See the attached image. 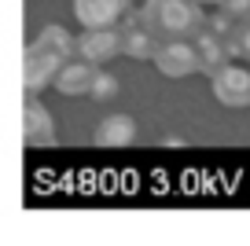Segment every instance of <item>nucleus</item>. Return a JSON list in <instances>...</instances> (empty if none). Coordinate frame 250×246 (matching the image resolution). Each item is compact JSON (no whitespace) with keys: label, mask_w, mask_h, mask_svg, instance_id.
<instances>
[{"label":"nucleus","mask_w":250,"mask_h":246,"mask_svg":"<svg viewBox=\"0 0 250 246\" xmlns=\"http://www.w3.org/2000/svg\"><path fill=\"white\" fill-rule=\"evenodd\" d=\"M70 55H74V37L62 30V26L48 22L44 30L33 37V44L26 48V55H22V85H26V92H41V88L62 70V62H70Z\"/></svg>","instance_id":"1"},{"label":"nucleus","mask_w":250,"mask_h":246,"mask_svg":"<svg viewBox=\"0 0 250 246\" xmlns=\"http://www.w3.org/2000/svg\"><path fill=\"white\" fill-rule=\"evenodd\" d=\"M140 15L155 33H166L169 41L199 37L206 30V22H210L203 15V4H195V0H147Z\"/></svg>","instance_id":"2"},{"label":"nucleus","mask_w":250,"mask_h":246,"mask_svg":"<svg viewBox=\"0 0 250 246\" xmlns=\"http://www.w3.org/2000/svg\"><path fill=\"white\" fill-rule=\"evenodd\" d=\"M210 77H213V96H217L221 107H228V110L250 107V70L247 66L225 62V66L213 70Z\"/></svg>","instance_id":"3"},{"label":"nucleus","mask_w":250,"mask_h":246,"mask_svg":"<svg viewBox=\"0 0 250 246\" xmlns=\"http://www.w3.org/2000/svg\"><path fill=\"white\" fill-rule=\"evenodd\" d=\"M155 66L162 70L166 77H173V81H177V77H188V74H195V70H199V48L188 44L184 37L169 41V44H158Z\"/></svg>","instance_id":"4"},{"label":"nucleus","mask_w":250,"mask_h":246,"mask_svg":"<svg viewBox=\"0 0 250 246\" xmlns=\"http://www.w3.org/2000/svg\"><path fill=\"white\" fill-rule=\"evenodd\" d=\"M74 52H78L85 62L100 66V62L122 55V33H118L114 26H107V30H85L78 41H74Z\"/></svg>","instance_id":"5"},{"label":"nucleus","mask_w":250,"mask_h":246,"mask_svg":"<svg viewBox=\"0 0 250 246\" xmlns=\"http://www.w3.org/2000/svg\"><path fill=\"white\" fill-rule=\"evenodd\" d=\"M22 136L30 147H48L55 144V118L48 114V107L37 100V92L26 96V107H22Z\"/></svg>","instance_id":"6"},{"label":"nucleus","mask_w":250,"mask_h":246,"mask_svg":"<svg viewBox=\"0 0 250 246\" xmlns=\"http://www.w3.org/2000/svg\"><path fill=\"white\" fill-rule=\"evenodd\" d=\"M129 0H74V19L85 30H107L125 15Z\"/></svg>","instance_id":"7"},{"label":"nucleus","mask_w":250,"mask_h":246,"mask_svg":"<svg viewBox=\"0 0 250 246\" xmlns=\"http://www.w3.org/2000/svg\"><path fill=\"white\" fill-rule=\"evenodd\" d=\"M92 77H96V66L85 62V59H78V62H62V70L52 77V85H55V92H62V96H85L88 88H92Z\"/></svg>","instance_id":"8"},{"label":"nucleus","mask_w":250,"mask_h":246,"mask_svg":"<svg viewBox=\"0 0 250 246\" xmlns=\"http://www.w3.org/2000/svg\"><path fill=\"white\" fill-rule=\"evenodd\" d=\"M136 140V122L129 114H107L96 125V144L100 147H129Z\"/></svg>","instance_id":"9"},{"label":"nucleus","mask_w":250,"mask_h":246,"mask_svg":"<svg viewBox=\"0 0 250 246\" xmlns=\"http://www.w3.org/2000/svg\"><path fill=\"white\" fill-rule=\"evenodd\" d=\"M195 48H199V70H221L225 62H232L228 59V48H225V37L221 33H213V30H203L195 37Z\"/></svg>","instance_id":"10"},{"label":"nucleus","mask_w":250,"mask_h":246,"mask_svg":"<svg viewBox=\"0 0 250 246\" xmlns=\"http://www.w3.org/2000/svg\"><path fill=\"white\" fill-rule=\"evenodd\" d=\"M155 41H151L147 30H140V26H133V30L122 37V55H129V59H155Z\"/></svg>","instance_id":"11"},{"label":"nucleus","mask_w":250,"mask_h":246,"mask_svg":"<svg viewBox=\"0 0 250 246\" xmlns=\"http://www.w3.org/2000/svg\"><path fill=\"white\" fill-rule=\"evenodd\" d=\"M88 96H96V100H110V96H118V81H114L110 74H100V70H96Z\"/></svg>","instance_id":"12"},{"label":"nucleus","mask_w":250,"mask_h":246,"mask_svg":"<svg viewBox=\"0 0 250 246\" xmlns=\"http://www.w3.org/2000/svg\"><path fill=\"white\" fill-rule=\"evenodd\" d=\"M235 44H239V55H247L250 59V15L247 19H239V22H235Z\"/></svg>","instance_id":"13"},{"label":"nucleus","mask_w":250,"mask_h":246,"mask_svg":"<svg viewBox=\"0 0 250 246\" xmlns=\"http://www.w3.org/2000/svg\"><path fill=\"white\" fill-rule=\"evenodd\" d=\"M221 11H228V15L239 22V19L250 15V0H225V4H221Z\"/></svg>","instance_id":"14"},{"label":"nucleus","mask_w":250,"mask_h":246,"mask_svg":"<svg viewBox=\"0 0 250 246\" xmlns=\"http://www.w3.org/2000/svg\"><path fill=\"white\" fill-rule=\"evenodd\" d=\"M195 4H217V8H221V4H225V0H195Z\"/></svg>","instance_id":"15"}]
</instances>
